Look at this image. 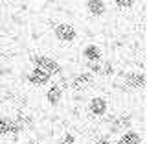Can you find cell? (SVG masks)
Instances as JSON below:
<instances>
[{
  "mask_svg": "<svg viewBox=\"0 0 147 144\" xmlns=\"http://www.w3.org/2000/svg\"><path fill=\"white\" fill-rule=\"evenodd\" d=\"M81 55H83V59H85V63H99V61L105 59V54H103V50H101V46L96 44V43H88V44L83 46Z\"/></svg>",
  "mask_w": 147,
  "mask_h": 144,
  "instance_id": "52a82bcc",
  "label": "cell"
},
{
  "mask_svg": "<svg viewBox=\"0 0 147 144\" xmlns=\"http://www.w3.org/2000/svg\"><path fill=\"white\" fill-rule=\"evenodd\" d=\"M57 144H79V137H77L76 131L61 128V135L57 137Z\"/></svg>",
  "mask_w": 147,
  "mask_h": 144,
  "instance_id": "7c38bea8",
  "label": "cell"
},
{
  "mask_svg": "<svg viewBox=\"0 0 147 144\" xmlns=\"http://www.w3.org/2000/svg\"><path fill=\"white\" fill-rule=\"evenodd\" d=\"M26 80H28V83L30 85H33V87H44V85H50V83L53 81V78L52 76H48L44 70H40V68H37V67H33L30 72L26 74Z\"/></svg>",
  "mask_w": 147,
  "mask_h": 144,
  "instance_id": "ba28073f",
  "label": "cell"
},
{
  "mask_svg": "<svg viewBox=\"0 0 147 144\" xmlns=\"http://www.w3.org/2000/svg\"><path fill=\"white\" fill-rule=\"evenodd\" d=\"M31 63L33 67L44 70L48 76L52 78H57V76H63V65L57 61V59L50 57V55H44V54H35L31 55Z\"/></svg>",
  "mask_w": 147,
  "mask_h": 144,
  "instance_id": "277c9868",
  "label": "cell"
},
{
  "mask_svg": "<svg viewBox=\"0 0 147 144\" xmlns=\"http://www.w3.org/2000/svg\"><path fill=\"white\" fill-rule=\"evenodd\" d=\"M18 131L15 128V122H13V117L9 115H0V137H13L17 139Z\"/></svg>",
  "mask_w": 147,
  "mask_h": 144,
  "instance_id": "8fae6325",
  "label": "cell"
},
{
  "mask_svg": "<svg viewBox=\"0 0 147 144\" xmlns=\"http://www.w3.org/2000/svg\"><path fill=\"white\" fill-rule=\"evenodd\" d=\"M136 4V0H114V6L119 9H131Z\"/></svg>",
  "mask_w": 147,
  "mask_h": 144,
  "instance_id": "4fadbf2b",
  "label": "cell"
},
{
  "mask_svg": "<svg viewBox=\"0 0 147 144\" xmlns=\"http://www.w3.org/2000/svg\"><path fill=\"white\" fill-rule=\"evenodd\" d=\"M134 128V113L132 111H121V113H114L112 120L107 124L109 135H118L127 129Z\"/></svg>",
  "mask_w": 147,
  "mask_h": 144,
  "instance_id": "3957f363",
  "label": "cell"
},
{
  "mask_svg": "<svg viewBox=\"0 0 147 144\" xmlns=\"http://www.w3.org/2000/svg\"><path fill=\"white\" fill-rule=\"evenodd\" d=\"M116 87L119 91H123V92L144 91V87H145V72L144 70H127V72H121V81H119Z\"/></svg>",
  "mask_w": 147,
  "mask_h": 144,
  "instance_id": "6da1fadb",
  "label": "cell"
},
{
  "mask_svg": "<svg viewBox=\"0 0 147 144\" xmlns=\"http://www.w3.org/2000/svg\"><path fill=\"white\" fill-rule=\"evenodd\" d=\"M92 144H116V142L110 141L109 137H98L96 141H92Z\"/></svg>",
  "mask_w": 147,
  "mask_h": 144,
  "instance_id": "5bb4252c",
  "label": "cell"
},
{
  "mask_svg": "<svg viewBox=\"0 0 147 144\" xmlns=\"http://www.w3.org/2000/svg\"><path fill=\"white\" fill-rule=\"evenodd\" d=\"M53 35L57 41H61L63 44H72L79 39V31L77 28L72 24V22H64V20H59V22H53Z\"/></svg>",
  "mask_w": 147,
  "mask_h": 144,
  "instance_id": "5b68a950",
  "label": "cell"
},
{
  "mask_svg": "<svg viewBox=\"0 0 147 144\" xmlns=\"http://www.w3.org/2000/svg\"><path fill=\"white\" fill-rule=\"evenodd\" d=\"M85 9H86V13H88L90 17L101 18V17L107 15L109 6H107L105 0H86V2H85Z\"/></svg>",
  "mask_w": 147,
  "mask_h": 144,
  "instance_id": "9c48e42d",
  "label": "cell"
},
{
  "mask_svg": "<svg viewBox=\"0 0 147 144\" xmlns=\"http://www.w3.org/2000/svg\"><path fill=\"white\" fill-rule=\"evenodd\" d=\"M85 111L90 115L92 118H98V120H103L107 115L110 113V100L103 94H94L86 100L85 104Z\"/></svg>",
  "mask_w": 147,
  "mask_h": 144,
  "instance_id": "7a4b0ae2",
  "label": "cell"
},
{
  "mask_svg": "<svg viewBox=\"0 0 147 144\" xmlns=\"http://www.w3.org/2000/svg\"><path fill=\"white\" fill-rule=\"evenodd\" d=\"M44 98H46V104L50 105V107H59V105L63 104L64 100V91L63 87L59 85L57 81H52L48 87H46V92H44Z\"/></svg>",
  "mask_w": 147,
  "mask_h": 144,
  "instance_id": "8992f818",
  "label": "cell"
},
{
  "mask_svg": "<svg viewBox=\"0 0 147 144\" xmlns=\"http://www.w3.org/2000/svg\"><path fill=\"white\" fill-rule=\"evenodd\" d=\"M116 144H144V133L142 128H131L127 131L119 133V139Z\"/></svg>",
  "mask_w": 147,
  "mask_h": 144,
  "instance_id": "30bf717a",
  "label": "cell"
}]
</instances>
